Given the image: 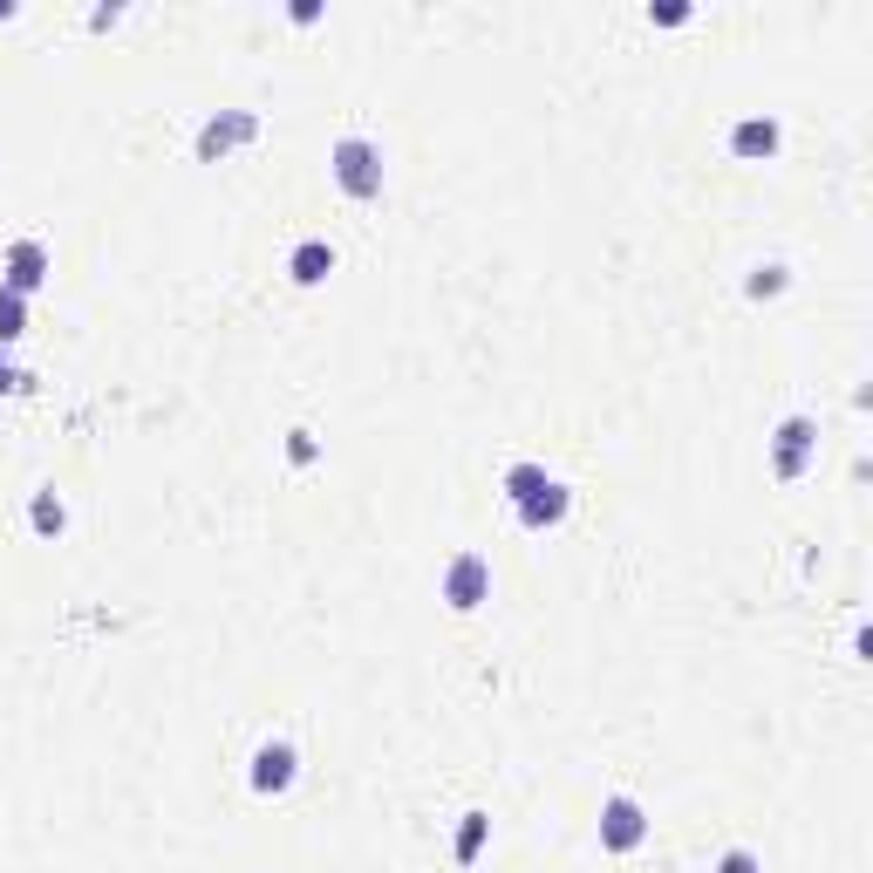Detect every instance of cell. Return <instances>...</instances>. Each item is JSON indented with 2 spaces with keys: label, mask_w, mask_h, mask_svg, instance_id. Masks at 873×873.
<instances>
[{
  "label": "cell",
  "mask_w": 873,
  "mask_h": 873,
  "mask_svg": "<svg viewBox=\"0 0 873 873\" xmlns=\"http://www.w3.org/2000/svg\"><path fill=\"white\" fill-rule=\"evenodd\" d=\"M635 839H642L635 805H628V798H614V805H608V846H635Z\"/></svg>",
  "instance_id": "cell-4"
},
{
  "label": "cell",
  "mask_w": 873,
  "mask_h": 873,
  "mask_svg": "<svg viewBox=\"0 0 873 873\" xmlns=\"http://www.w3.org/2000/svg\"><path fill=\"white\" fill-rule=\"evenodd\" d=\"M14 335H21V301L7 294V301H0V342H14Z\"/></svg>",
  "instance_id": "cell-7"
},
{
  "label": "cell",
  "mask_w": 873,
  "mask_h": 873,
  "mask_svg": "<svg viewBox=\"0 0 873 873\" xmlns=\"http://www.w3.org/2000/svg\"><path fill=\"white\" fill-rule=\"evenodd\" d=\"M0 389H7V369H0Z\"/></svg>",
  "instance_id": "cell-10"
},
{
  "label": "cell",
  "mask_w": 873,
  "mask_h": 873,
  "mask_svg": "<svg viewBox=\"0 0 873 873\" xmlns=\"http://www.w3.org/2000/svg\"><path fill=\"white\" fill-rule=\"evenodd\" d=\"M478 587H485V560H457L451 567V601L457 608H478Z\"/></svg>",
  "instance_id": "cell-3"
},
{
  "label": "cell",
  "mask_w": 873,
  "mask_h": 873,
  "mask_svg": "<svg viewBox=\"0 0 873 873\" xmlns=\"http://www.w3.org/2000/svg\"><path fill=\"white\" fill-rule=\"evenodd\" d=\"M253 778H260V792H280V785L294 778V751H287V744H266V751H260V771H253Z\"/></svg>",
  "instance_id": "cell-2"
},
{
  "label": "cell",
  "mask_w": 873,
  "mask_h": 873,
  "mask_svg": "<svg viewBox=\"0 0 873 873\" xmlns=\"http://www.w3.org/2000/svg\"><path fill=\"white\" fill-rule=\"evenodd\" d=\"M737 144H744V151H758V144L771 151V123H744V137H737Z\"/></svg>",
  "instance_id": "cell-8"
},
{
  "label": "cell",
  "mask_w": 873,
  "mask_h": 873,
  "mask_svg": "<svg viewBox=\"0 0 873 873\" xmlns=\"http://www.w3.org/2000/svg\"><path fill=\"white\" fill-rule=\"evenodd\" d=\"M723 873H758V867H751L744 853H730V860H723Z\"/></svg>",
  "instance_id": "cell-9"
},
{
  "label": "cell",
  "mask_w": 873,
  "mask_h": 873,
  "mask_svg": "<svg viewBox=\"0 0 873 873\" xmlns=\"http://www.w3.org/2000/svg\"><path fill=\"white\" fill-rule=\"evenodd\" d=\"M335 178H342L355 198H376L382 191V171H376V151L362 144V137H348L342 151H335Z\"/></svg>",
  "instance_id": "cell-1"
},
{
  "label": "cell",
  "mask_w": 873,
  "mask_h": 873,
  "mask_svg": "<svg viewBox=\"0 0 873 873\" xmlns=\"http://www.w3.org/2000/svg\"><path fill=\"white\" fill-rule=\"evenodd\" d=\"M321 266H328V246H301L294 253V280H321Z\"/></svg>",
  "instance_id": "cell-6"
},
{
  "label": "cell",
  "mask_w": 873,
  "mask_h": 873,
  "mask_svg": "<svg viewBox=\"0 0 873 873\" xmlns=\"http://www.w3.org/2000/svg\"><path fill=\"white\" fill-rule=\"evenodd\" d=\"M41 280V246H21L14 253V287H35Z\"/></svg>",
  "instance_id": "cell-5"
}]
</instances>
